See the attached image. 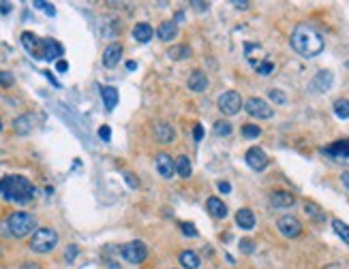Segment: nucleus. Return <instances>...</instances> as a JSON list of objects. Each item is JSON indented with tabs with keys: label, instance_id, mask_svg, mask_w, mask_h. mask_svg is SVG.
<instances>
[{
	"label": "nucleus",
	"instance_id": "nucleus-1",
	"mask_svg": "<svg viewBox=\"0 0 349 269\" xmlns=\"http://www.w3.org/2000/svg\"><path fill=\"white\" fill-rule=\"evenodd\" d=\"M289 43L294 47V52L300 54L302 58H315V56L322 54L326 47L324 37L309 24H298L294 28V32H291Z\"/></svg>",
	"mask_w": 349,
	"mask_h": 269
},
{
	"label": "nucleus",
	"instance_id": "nucleus-2",
	"mask_svg": "<svg viewBox=\"0 0 349 269\" xmlns=\"http://www.w3.org/2000/svg\"><path fill=\"white\" fill-rule=\"evenodd\" d=\"M34 195H37V190L24 175H6V178L0 180V197L4 201L26 205L34 199Z\"/></svg>",
	"mask_w": 349,
	"mask_h": 269
},
{
	"label": "nucleus",
	"instance_id": "nucleus-3",
	"mask_svg": "<svg viewBox=\"0 0 349 269\" xmlns=\"http://www.w3.org/2000/svg\"><path fill=\"white\" fill-rule=\"evenodd\" d=\"M6 229H9V235L22 239L37 229V218L32 214H28V211H13L6 218Z\"/></svg>",
	"mask_w": 349,
	"mask_h": 269
},
{
	"label": "nucleus",
	"instance_id": "nucleus-4",
	"mask_svg": "<svg viewBox=\"0 0 349 269\" xmlns=\"http://www.w3.org/2000/svg\"><path fill=\"white\" fill-rule=\"evenodd\" d=\"M58 246V233L49 226H43V229H37L34 235L30 237V250L37 254H47L52 252L54 248Z\"/></svg>",
	"mask_w": 349,
	"mask_h": 269
},
{
	"label": "nucleus",
	"instance_id": "nucleus-5",
	"mask_svg": "<svg viewBox=\"0 0 349 269\" xmlns=\"http://www.w3.org/2000/svg\"><path fill=\"white\" fill-rule=\"evenodd\" d=\"M120 254H122V259L126 263H133V265H139L144 263V259L148 257V248L144 242H139V239H135V242H129L120 248Z\"/></svg>",
	"mask_w": 349,
	"mask_h": 269
},
{
	"label": "nucleus",
	"instance_id": "nucleus-6",
	"mask_svg": "<svg viewBox=\"0 0 349 269\" xmlns=\"http://www.w3.org/2000/svg\"><path fill=\"white\" fill-rule=\"evenodd\" d=\"M244 111L248 113V116L257 118V120H270V118L274 116V109L270 107V105L263 101V98H257V96H251L244 103Z\"/></svg>",
	"mask_w": 349,
	"mask_h": 269
},
{
	"label": "nucleus",
	"instance_id": "nucleus-7",
	"mask_svg": "<svg viewBox=\"0 0 349 269\" xmlns=\"http://www.w3.org/2000/svg\"><path fill=\"white\" fill-rule=\"evenodd\" d=\"M219 109L221 113H225V116H236V113L242 109V98L238 92H223V94L219 96Z\"/></svg>",
	"mask_w": 349,
	"mask_h": 269
},
{
	"label": "nucleus",
	"instance_id": "nucleus-8",
	"mask_svg": "<svg viewBox=\"0 0 349 269\" xmlns=\"http://www.w3.org/2000/svg\"><path fill=\"white\" fill-rule=\"evenodd\" d=\"M276 229H279L281 235L294 239V237H300L302 224H300V220H298L296 216H281L279 220H276Z\"/></svg>",
	"mask_w": 349,
	"mask_h": 269
},
{
	"label": "nucleus",
	"instance_id": "nucleus-9",
	"mask_svg": "<svg viewBox=\"0 0 349 269\" xmlns=\"http://www.w3.org/2000/svg\"><path fill=\"white\" fill-rule=\"evenodd\" d=\"M22 45L34 60H41V54H43V39H39L34 32H24L22 34Z\"/></svg>",
	"mask_w": 349,
	"mask_h": 269
},
{
	"label": "nucleus",
	"instance_id": "nucleus-10",
	"mask_svg": "<svg viewBox=\"0 0 349 269\" xmlns=\"http://www.w3.org/2000/svg\"><path fill=\"white\" fill-rule=\"evenodd\" d=\"M246 165L253 169V171H263L268 167V154L261 150V147H251L246 152Z\"/></svg>",
	"mask_w": 349,
	"mask_h": 269
},
{
	"label": "nucleus",
	"instance_id": "nucleus-11",
	"mask_svg": "<svg viewBox=\"0 0 349 269\" xmlns=\"http://www.w3.org/2000/svg\"><path fill=\"white\" fill-rule=\"evenodd\" d=\"M154 165H156V171H159L161 178H165V180H172V178H174V173H176V169H174V158L169 156L167 152L156 154Z\"/></svg>",
	"mask_w": 349,
	"mask_h": 269
},
{
	"label": "nucleus",
	"instance_id": "nucleus-12",
	"mask_svg": "<svg viewBox=\"0 0 349 269\" xmlns=\"http://www.w3.org/2000/svg\"><path fill=\"white\" fill-rule=\"evenodd\" d=\"M326 156L330 158H337V160H347L349 158V139H343V141H334L332 145H328L322 150Z\"/></svg>",
	"mask_w": 349,
	"mask_h": 269
},
{
	"label": "nucleus",
	"instance_id": "nucleus-13",
	"mask_svg": "<svg viewBox=\"0 0 349 269\" xmlns=\"http://www.w3.org/2000/svg\"><path fill=\"white\" fill-rule=\"evenodd\" d=\"M332 81H334V77H332L330 70H319L311 81V90L317 92V94H324V92H328L332 88Z\"/></svg>",
	"mask_w": 349,
	"mask_h": 269
},
{
	"label": "nucleus",
	"instance_id": "nucleus-14",
	"mask_svg": "<svg viewBox=\"0 0 349 269\" xmlns=\"http://www.w3.org/2000/svg\"><path fill=\"white\" fill-rule=\"evenodd\" d=\"M122 60V45L120 43H110L103 52V65L108 68L118 67V62Z\"/></svg>",
	"mask_w": 349,
	"mask_h": 269
},
{
	"label": "nucleus",
	"instance_id": "nucleus-15",
	"mask_svg": "<svg viewBox=\"0 0 349 269\" xmlns=\"http://www.w3.org/2000/svg\"><path fill=\"white\" fill-rule=\"evenodd\" d=\"M294 203H296V197L287 193V190H274V193H270V205L272 207L285 209V207H291Z\"/></svg>",
	"mask_w": 349,
	"mask_h": 269
},
{
	"label": "nucleus",
	"instance_id": "nucleus-16",
	"mask_svg": "<svg viewBox=\"0 0 349 269\" xmlns=\"http://www.w3.org/2000/svg\"><path fill=\"white\" fill-rule=\"evenodd\" d=\"M62 45L58 43V41H54V39H43V54H41V60H47V62H54V60H58L60 56H62Z\"/></svg>",
	"mask_w": 349,
	"mask_h": 269
},
{
	"label": "nucleus",
	"instance_id": "nucleus-17",
	"mask_svg": "<svg viewBox=\"0 0 349 269\" xmlns=\"http://www.w3.org/2000/svg\"><path fill=\"white\" fill-rule=\"evenodd\" d=\"M174 137H176V131L169 122H156L154 124V139L159 141V143H172Z\"/></svg>",
	"mask_w": 349,
	"mask_h": 269
},
{
	"label": "nucleus",
	"instance_id": "nucleus-18",
	"mask_svg": "<svg viewBox=\"0 0 349 269\" xmlns=\"http://www.w3.org/2000/svg\"><path fill=\"white\" fill-rule=\"evenodd\" d=\"M206 207H208L210 216L217 218V220H223V218H227V205L219 199V197H210L208 201H206Z\"/></svg>",
	"mask_w": 349,
	"mask_h": 269
},
{
	"label": "nucleus",
	"instance_id": "nucleus-19",
	"mask_svg": "<svg viewBox=\"0 0 349 269\" xmlns=\"http://www.w3.org/2000/svg\"><path fill=\"white\" fill-rule=\"evenodd\" d=\"M255 214L248 207H242L236 211V224L240 226V229H244V231H251L253 226H255Z\"/></svg>",
	"mask_w": 349,
	"mask_h": 269
},
{
	"label": "nucleus",
	"instance_id": "nucleus-20",
	"mask_svg": "<svg viewBox=\"0 0 349 269\" xmlns=\"http://www.w3.org/2000/svg\"><path fill=\"white\" fill-rule=\"evenodd\" d=\"M156 37H159L161 41H174L178 37V24L176 22H163L159 28H156Z\"/></svg>",
	"mask_w": 349,
	"mask_h": 269
},
{
	"label": "nucleus",
	"instance_id": "nucleus-21",
	"mask_svg": "<svg viewBox=\"0 0 349 269\" xmlns=\"http://www.w3.org/2000/svg\"><path fill=\"white\" fill-rule=\"evenodd\" d=\"M152 34H154L152 26L146 24V22H139L137 26L133 28V39L137 41V43H148V41L152 39Z\"/></svg>",
	"mask_w": 349,
	"mask_h": 269
},
{
	"label": "nucleus",
	"instance_id": "nucleus-22",
	"mask_svg": "<svg viewBox=\"0 0 349 269\" xmlns=\"http://www.w3.org/2000/svg\"><path fill=\"white\" fill-rule=\"evenodd\" d=\"M206 88H208V77H206V73H202V70H193L191 77H189V90L204 92Z\"/></svg>",
	"mask_w": 349,
	"mask_h": 269
},
{
	"label": "nucleus",
	"instance_id": "nucleus-23",
	"mask_svg": "<svg viewBox=\"0 0 349 269\" xmlns=\"http://www.w3.org/2000/svg\"><path fill=\"white\" fill-rule=\"evenodd\" d=\"M101 96H103V103H105V109L108 111H114L118 105V90L112 88V86H103L101 88Z\"/></svg>",
	"mask_w": 349,
	"mask_h": 269
},
{
	"label": "nucleus",
	"instance_id": "nucleus-24",
	"mask_svg": "<svg viewBox=\"0 0 349 269\" xmlns=\"http://www.w3.org/2000/svg\"><path fill=\"white\" fill-rule=\"evenodd\" d=\"M174 169H176V173L180 175L182 180L191 178V173H193V165H191V160L187 156H178L174 160Z\"/></svg>",
	"mask_w": 349,
	"mask_h": 269
},
{
	"label": "nucleus",
	"instance_id": "nucleus-25",
	"mask_svg": "<svg viewBox=\"0 0 349 269\" xmlns=\"http://www.w3.org/2000/svg\"><path fill=\"white\" fill-rule=\"evenodd\" d=\"M178 261L182 263L184 269H199V257L193 252V250H182L180 254H178Z\"/></svg>",
	"mask_w": 349,
	"mask_h": 269
},
{
	"label": "nucleus",
	"instance_id": "nucleus-26",
	"mask_svg": "<svg viewBox=\"0 0 349 269\" xmlns=\"http://www.w3.org/2000/svg\"><path fill=\"white\" fill-rule=\"evenodd\" d=\"M304 211H306V216L313 218V220H317V222H324V220H326V211L319 207L317 203L306 201V203H304Z\"/></svg>",
	"mask_w": 349,
	"mask_h": 269
},
{
	"label": "nucleus",
	"instance_id": "nucleus-27",
	"mask_svg": "<svg viewBox=\"0 0 349 269\" xmlns=\"http://www.w3.org/2000/svg\"><path fill=\"white\" fill-rule=\"evenodd\" d=\"M13 126H15V133L28 134V133L32 131V116H22V118H17L15 122H13Z\"/></svg>",
	"mask_w": 349,
	"mask_h": 269
},
{
	"label": "nucleus",
	"instance_id": "nucleus-28",
	"mask_svg": "<svg viewBox=\"0 0 349 269\" xmlns=\"http://www.w3.org/2000/svg\"><path fill=\"white\" fill-rule=\"evenodd\" d=\"M169 58L172 60H187L191 58V47L189 45H176L169 49Z\"/></svg>",
	"mask_w": 349,
	"mask_h": 269
},
{
	"label": "nucleus",
	"instance_id": "nucleus-29",
	"mask_svg": "<svg viewBox=\"0 0 349 269\" xmlns=\"http://www.w3.org/2000/svg\"><path fill=\"white\" fill-rule=\"evenodd\" d=\"M332 229H334V233L343 239L345 244H349V226L343 222V220H339V218H334L332 220Z\"/></svg>",
	"mask_w": 349,
	"mask_h": 269
},
{
	"label": "nucleus",
	"instance_id": "nucleus-30",
	"mask_svg": "<svg viewBox=\"0 0 349 269\" xmlns=\"http://www.w3.org/2000/svg\"><path fill=\"white\" fill-rule=\"evenodd\" d=\"M334 113H337V118H341V120L349 118V101L347 98H339V101L334 103Z\"/></svg>",
	"mask_w": 349,
	"mask_h": 269
},
{
	"label": "nucleus",
	"instance_id": "nucleus-31",
	"mask_svg": "<svg viewBox=\"0 0 349 269\" xmlns=\"http://www.w3.org/2000/svg\"><path fill=\"white\" fill-rule=\"evenodd\" d=\"M232 124L227 122V120H219V122H215V134H219V137H227V134H232Z\"/></svg>",
	"mask_w": 349,
	"mask_h": 269
},
{
	"label": "nucleus",
	"instance_id": "nucleus-32",
	"mask_svg": "<svg viewBox=\"0 0 349 269\" xmlns=\"http://www.w3.org/2000/svg\"><path fill=\"white\" fill-rule=\"evenodd\" d=\"M242 134H244L246 139H257L261 134V129H259V126H255V124H244V126H242Z\"/></svg>",
	"mask_w": 349,
	"mask_h": 269
},
{
	"label": "nucleus",
	"instance_id": "nucleus-33",
	"mask_svg": "<svg viewBox=\"0 0 349 269\" xmlns=\"http://www.w3.org/2000/svg\"><path fill=\"white\" fill-rule=\"evenodd\" d=\"M255 70H257V75H261V77H268V75L274 70V65H272V62H270V60L266 58V60H261L259 65L255 67Z\"/></svg>",
	"mask_w": 349,
	"mask_h": 269
},
{
	"label": "nucleus",
	"instance_id": "nucleus-34",
	"mask_svg": "<svg viewBox=\"0 0 349 269\" xmlns=\"http://www.w3.org/2000/svg\"><path fill=\"white\" fill-rule=\"evenodd\" d=\"M180 231H182L187 237H197V229H195L193 222H180Z\"/></svg>",
	"mask_w": 349,
	"mask_h": 269
},
{
	"label": "nucleus",
	"instance_id": "nucleus-35",
	"mask_svg": "<svg viewBox=\"0 0 349 269\" xmlns=\"http://www.w3.org/2000/svg\"><path fill=\"white\" fill-rule=\"evenodd\" d=\"M77 252H80V248H77L75 244H69L67 246V252H65V261H67V263H73L75 257H77Z\"/></svg>",
	"mask_w": 349,
	"mask_h": 269
},
{
	"label": "nucleus",
	"instance_id": "nucleus-36",
	"mask_svg": "<svg viewBox=\"0 0 349 269\" xmlns=\"http://www.w3.org/2000/svg\"><path fill=\"white\" fill-rule=\"evenodd\" d=\"M268 96L272 98L274 103H279V105H283V103H287V96H285V94H283L281 90H270V92H268Z\"/></svg>",
	"mask_w": 349,
	"mask_h": 269
},
{
	"label": "nucleus",
	"instance_id": "nucleus-37",
	"mask_svg": "<svg viewBox=\"0 0 349 269\" xmlns=\"http://www.w3.org/2000/svg\"><path fill=\"white\" fill-rule=\"evenodd\" d=\"M34 6H37V9H41V11H45L49 17H54V15H56V9H54V4H52V2H34Z\"/></svg>",
	"mask_w": 349,
	"mask_h": 269
},
{
	"label": "nucleus",
	"instance_id": "nucleus-38",
	"mask_svg": "<svg viewBox=\"0 0 349 269\" xmlns=\"http://www.w3.org/2000/svg\"><path fill=\"white\" fill-rule=\"evenodd\" d=\"M240 250L244 254H253L255 252V244L251 242V239H240Z\"/></svg>",
	"mask_w": 349,
	"mask_h": 269
},
{
	"label": "nucleus",
	"instance_id": "nucleus-39",
	"mask_svg": "<svg viewBox=\"0 0 349 269\" xmlns=\"http://www.w3.org/2000/svg\"><path fill=\"white\" fill-rule=\"evenodd\" d=\"M0 86L2 88L13 86V75L11 73H0Z\"/></svg>",
	"mask_w": 349,
	"mask_h": 269
},
{
	"label": "nucleus",
	"instance_id": "nucleus-40",
	"mask_svg": "<svg viewBox=\"0 0 349 269\" xmlns=\"http://www.w3.org/2000/svg\"><path fill=\"white\" fill-rule=\"evenodd\" d=\"M99 137H101L103 141H110L112 139V129H110V126H101V129H99Z\"/></svg>",
	"mask_w": 349,
	"mask_h": 269
},
{
	"label": "nucleus",
	"instance_id": "nucleus-41",
	"mask_svg": "<svg viewBox=\"0 0 349 269\" xmlns=\"http://www.w3.org/2000/svg\"><path fill=\"white\" fill-rule=\"evenodd\" d=\"M193 139H195V141H202V139H204V126H202V124H195V129H193Z\"/></svg>",
	"mask_w": 349,
	"mask_h": 269
},
{
	"label": "nucleus",
	"instance_id": "nucleus-42",
	"mask_svg": "<svg viewBox=\"0 0 349 269\" xmlns=\"http://www.w3.org/2000/svg\"><path fill=\"white\" fill-rule=\"evenodd\" d=\"M232 6H236V9H240V11H246L248 6H251V2H246V0H233Z\"/></svg>",
	"mask_w": 349,
	"mask_h": 269
},
{
	"label": "nucleus",
	"instance_id": "nucleus-43",
	"mask_svg": "<svg viewBox=\"0 0 349 269\" xmlns=\"http://www.w3.org/2000/svg\"><path fill=\"white\" fill-rule=\"evenodd\" d=\"M124 178H126V184H129V186H133V188H137V186H139V182L135 180V175H133V173H124Z\"/></svg>",
	"mask_w": 349,
	"mask_h": 269
},
{
	"label": "nucleus",
	"instance_id": "nucleus-44",
	"mask_svg": "<svg viewBox=\"0 0 349 269\" xmlns=\"http://www.w3.org/2000/svg\"><path fill=\"white\" fill-rule=\"evenodd\" d=\"M56 68H58V73H65V70L69 68V62L67 60H58V62H56Z\"/></svg>",
	"mask_w": 349,
	"mask_h": 269
},
{
	"label": "nucleus",
	"instance_id": "nucleus-45",
	"mask_svg": "<svg viewBox=\"0 0 349 269\" xmlns=\"http://www.w3.org/2000/svg\"><path fill=\"white\" fill-rule=\"evenodd\" d=\"M219 190H221V193H225V195H227V193H232V186H230V184H227V182H221V184H219Z\"/></svg>",
	"mask_w": 349,
	"mask_h": 269
},
{
	"label": "nucleus",
	"instance_id": "nucleus-46",
	"mask_svg": "<svg viewBox=\"0 0 349 269\" xmlns=\"http://www.w3.org/2000/svg\"><path fill=\"white\" fill-rule=\"evenodd\" d=\"M9 11H11V2H0V13L2 15H6Z\"/></svg>",
	"mask_w": 349,
	"mask_h": 269
},
{
	"label": "nucleus",
	"instance_id": "nucleus-47",
	"mask_svg": "<svg viewBox=\"0 0 349 269\" xmlns=\"http://www.w3.org/2000/svg\"><path fill=\"white\" fill-rule=\"evenodd\" d=\"M191 4H193L197 11H206V9H208V6H210L208 2H191Z\"/></svg>",
	"mask_w": 349,
	"mask_h": 269
},
{
	"label": "nucleus",
	"instance_id": "nucleus-48",
	"mask_svg": "<svg viewBox=\"0 0 349 269\" xmlns=\"http://www.w3.org/2000/svg\"><path fill=\"white\" fill-rule=\"evenodd\" d=\"M341 182H343V184H345V186L349 188V171H345L343 175H341Z\"/></svg>",
	"mask_w": 349,
	"mask_h": 269
},
{
	"label": "nucleus",
	"instance_id": "nucleus-49",
	"mask_svg": "<svg viewBox=\"0 0 349 269\" xmlns=\"http://www.w3.org/2000/svg\"><path fill=\"white\" fill-rule=\"evenodd\" d=\"M43 75L47 77V79H49V81H52V83H54V86H58V81H56V79H54V75H52V73H49V70H45V73H43Z\"/></svg>",
	"mask_w": 349,
	"mask_h": 269
},
{
	"label": "nucleus",
	"instance_id": "nucleus-50",
	"mask_svg": "<svg viewBox=\"0 0 349 269\" xmlns=\"http://www.w3.org/2000/svg\"><path fill=\"white\" fill-rule=\"evenodd\" d=\"M126 68H129V70H135V68H137V62L129 60V62H126Z\"/></svg>",
	"mask_w": 349,
	"mask_h": 269
},
{
	"label": "nucleus",
	"instance_id": "nucleus-51",
	"mask_svg": "<svg viewBox=\"0 0 349 269\" xmlns=\"http://www.w3.org/2000/svg\"><path fill=\"white\" fill-rule=\"evenodd\" d=\"M0 131H2V120H0Z\"/></svg>",
	"mask_w": 349,
	"mask_h": 269
}]
</instances>
